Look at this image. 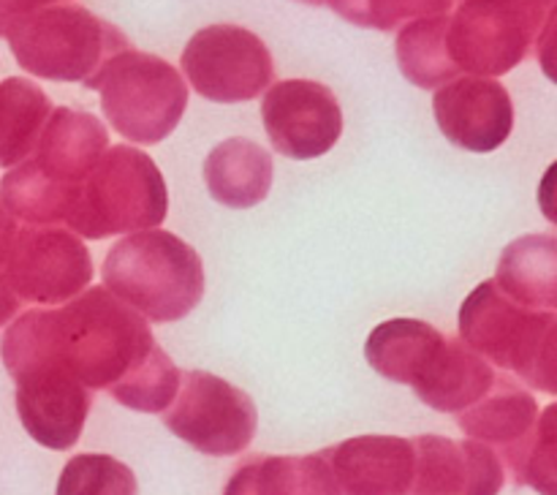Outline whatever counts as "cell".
Here are the masks:
<instances>
[{
    "label": "cell",
    "instance_id": "9c48e42d",
    "mask_svg": "<svg viewBox=\"0 0 557 495\" xmlns=\"http://www.w3.org/2000/svg\"><path fill=\"white\" fill-rule=\"evenodd\" d=\"M183 74L207 101L243 103L261 96L275 76L267 44L239 25H210L183 49Z\"/></svg>",
    "mask_w": 557,
    "mask_h": 495
},
{
    "label": "cell",
    "instance_id": "8992f818",
    "mask_svg": "<svg viewBox=\"0 0 557 495\" xmlns=\"http://www.w3.org/2000/svg\"><path fill=\"white\" fill-rule=\"evenodd\" d=\"M22 71L52 82H87L114 54L128 49L123 30L82 5H49L9 33Z\"/></svg>",
    "mask_w": 557,
    "mask_h": 495
},
{
    "label": "cell",
    "instance_id": "5bb4252c",
    "mask_svg": "<svg viewBox=\"0 0 557 495\" xmlns=\"http://www.w3.org/2000/svg\"><path fill=\"white\" fill-rule=\"evenodd\" d=\"M411 444V495H498L504 490V462L482 441L417 435Z\"/></svg>",
    "mask_w": 557,
    "mask_h": 495
},
{
    "label": "cell",
    "instance_id": "44dd1931",
    "mask_svg": "<svg viewBox=\"0 0 557 495\" xmlns=\"http://www.w3.org/2000/svg\"><path fill=\"white\" fill-rule=\"evenodd\" d=\"M495 286L525 308H557V239L553 234H525L506 245Z\"/></svg>",
    "mask_w": 557,
    "mask_h": 495
},
{
    "label": "cell",
    "instance_id": "1f68e13d",
    "mask_svg": "<svg viewBox=\"0 0 557 495\" xmlns=\"http://www.w3.org/2000/svg\"><path fill=\"white\" fill-rule=\"evenodd\" d=\"M16 234V223L14 218L5 212V207L0 205V267L5 264V256H9V248H11V239H14Z\"/></svg>",
    "mask_w": 557,
    "mask_h": 495
},
{
    "label": "cell",
    "instance_id": "f1b7e54d",
    "mask_svg": "<svg viewBox=\"0 0 557 495\" xmlns=\"http://www.w3.org/2000/svg\"><path fill=\"white\" fill-rule=\"evenodd\" d=\"M555 406H547L539 417L536 435H533L531 446L522 455L511 479L517 484H528V487L539 490L542 495H555Z\"/></svg>",
    "mask_w": 557,
    "mask_h": 495
},
{
    "label": "cell",
    "instance_id": "ac0fdd59",
    "mask_svg": "<svg viewBox=\"0 0 557 495\" xmlns=\"http://www.w3.org/2000/svg\"><path fill=\"white\" fill-rule=\"evenodd\" d=\"M498 373L462 337H444L411 381L424 406L441 413H460L493 389Z\"/></svg>",
    "mask_w": 557,
    "mask_h": 495
},
{
    "label": "cell",
    "instance_id": "2e32d148",
    "mask_svg": "<svg viewBox=\"0 0 557 495\" xmlns=\"http://www.w3.org/2000/svg\"><path fill=\"white\" fill-rule=\"evenodd\" d=\"M539 417H542V408L536 397L522 389L517 381L498 375L493 389L482 400L460 411L457 424L468 438L487 444L515 477L522 455L536 435Z\"/></svg>",
    "mask_w": 557,
    "mask_h": 495
},
{
    "label": "cell",
    "instance_id": "d6a6232c",
    "mask_svg": "<svg viewBox=\"0 0 557 495\" xmlns=\"http://www.w3.org/2000/svg\"><path fill=\"white\" fill-rule=\"evenodd\" d=\"M299 3H308V5H324V3H330V0H299Z\"/></svg>",
    "mask_w": 557,
    "mask_h": 495
},
{
    "label": "cell",
    "instance_id": "83f0119b",
    "mask_svg": "<svg viewBox=\"0 0 557 495\" xmlns=\"http://www.w3.org/2000/svg\"><path fill=\"white\" fill-rule=\"evenodd\" d=\"M180 389V368L172 362L163 348L152 354L136 379H131L123 389L114 395V400L125 408H134L141 413H163L172 406L174 395Z\"/></svg>",
    "mask_w": 557,
    "mask_h": 495
},
{
    "label": "cell",
    "instance_id": "e0dca14e",
    "mask_svg": "<svg viewBox=\"0 0 557 495\" xmlns=\"http://www.w3.org/2000/svg\"><path fill=\"white\" fill-rule=\"evenodd\" d=\"M109 147V131L96 114L58 107L49 114L30 161L52 183L79 190Z\"/></svg>",
    "mask_w": 557,
    "mask_h": 495
},
{
    "label": "cell",
    "instance_id": "ba28073f",
    "mask_svg": "<svg viewBox=\"0 0 557 495\" xmlns=\"http://www.w3.org/2000/svg\"><path fill=\"white\" fill-rule=\"evenodd\" d=\"M163 424L177 438L212 457L248 449L259 428V411L248 392L205 370L180 373V389L163 411Z\"/></svg>",
    "mask_w": 557,
    "mask_h": 495
},
{
    "label": "cell",
    "instance_id": "7a4b0ae2",
    "mask_svg": "<svg viewBox=\"0 0 557 495\" xmlns=\"http://www.w3.org/2000/svg\"><path fill=\"white\" fill-rule=\"evenodd\" d=\"M103 283L145 321L169 324L201 302L205 264L177 234L147 228L112 245L103 261Z\"/></svg>",
    "mask_w": 557,
    "mask_h": 495
},
{
    "label": "cell",
    "instance_id": "52a82bcc",
    "mask_svg": "<svg viewBox=\"0 0 557 495\" xmlns=\"http://www.w3.org/2000/svg\"><path fill=\"white\" fill-rule=\"evenodd\" d=\"M555 0H462L446 27V52L457 71L506 74L553 30Z\"/></svg>",
    "mask_w": 557,
    "mask_h": 495
},
{
    "label": "cell",
    "instance_id": "d6986e66",
    "mask_svg": "<svg viewBox=\"0 0 557 495\" xmlns=\"http://www.w3.org/2000/svg\"><path fill=\"white\" fill-rule=\"evenodd\" d=\"M212 199L232 210L261 205L272 188V156L253 139H226L205 161Z\"/></svg>",
    "mask_w": 557,
    "mask_h": 495
},
{
    "label": "cell",
    "instance_id": "7402d4cb",
    "mask_svg": "<svg viewBox=\"0 0 557 495\" xmlns=\"http://www.w3.org/2000/svg\"><path fill=\"white\" fill-rule=\"evenodd\" d=\"M444 341L438 330L419 319H392L375 326L364 343V357L370 368L395 384H408L417 379L435 346Z\"/></svg>",
    "mask_w": 557,
    "mask_h": 495
},
{
    "label": "cell",
    "instance_id": "cb8c5ba5",
    "mask_svg": "<svg viewBox=\"0 0 557 495\" xmlns=\"http://www.w3.org/2000/svg\"><path fill=\"white\" fill-rule=\"evenodd\" d=\"M74 199V188L52 183L30 158L16 163L0 180V205L11 218H20L33 226H52V223L65 221Z\"/></svg>",
    "mask_w": 557,
    "mask_h": 495
},
{
    "label": "cell",
    "instance_id": "8fae6325",
    "mask_svg": "<svg viewBox=\"0 0 557 495\" xmlns=\"http://www.w3.org/2000/svg\"><path fill=\"white\" fill-rule=\"evenodd\" d=\"M3 270L16 297L36 305L69 302L92 281L90 250L60 226L16 228Z\"/></svg>",
    "mask_w": 557,
    "mask_h": 495
},
{
    "label": "cell",
    "instance_id": "277c9868",
    "mask_svg": "<svg viewBox=\"0 0 557 495\" xmlns=\"http://www.w3.org/2000/svg\"><path fill=\"white\" fill-rule=\"evenodd\" d=\"M169 190L161 169L136 147H107L76 190L65 223L76 237L107 239L147 232L166 221Z\"/></svg>",
    "mask_w": 557,
    "mask_h": 495
},
{
    "label": "cell",
    "instance_id": "30bf717a",
    "mask_svg": "<svg viewBox=\"0 0 557 495\" xmlns=\"http://www.w3.org/2000/svg\"><path fill=\"white\" fill-rule=\"evenodd\" d=\"M5 370L16 386V413L36 444L63 451L79 441L92 392L47 357L9 354Z\"/></svg>",
    "mask_w": 557,
    "mask_h": 495
},
{
    "label": "cell",
    "instance_id": "4fadbf2b",
    "mask_svg": "<svg viewBox=\"0 0 557 495\" xmlns=\"http://www.w3.org/2000/svg\"><path fill=\"white\" fill-rule=\"evenodd\" d=\"M438 128L451 145L468 152H493L515 131V103L498 79L462 76L433 96Z\"/></svg>",
    "mask_w": 557,
    "mask_h": 495
},
{
    "label": "cell",
    "instance_id": "4dcf8cb0",
    "mask_svg": "<svg viewBox=\"0 0 557 495\" xmlns=\"http://www.w3.org/2000/svg\"><path fill=\"white\" fill-rule=\"evenodd\" d=\"M22 313V299L16 297L14 288L9 286V277L5 270L0 267V330H3L9 321H14V315Z\"/></svg>",
    "mask_w": 557,
    "mask_h": 495
},
{
    "label": "cell",
    "instance_id": "5b68a950",
    "mask_svg": "<svg viewBox=\"0 0 557 495\" xmlns=\"http://www.w3.org/2000/svg\"><path fill=\"white\" fill-rule=\"evenodd\" d=\"M85 87L101 92V112L123 139L158 145L183 120L188 85L183 74L156 54H114Z\"/></svg>",
    "mask_w": 557,
    "mask_h": 495
},
{
    "label": "cell",
    "instance_id": "d4e9b609",
    "mask_svg": "<svg viewBox=\"0 0 557 495\" xmlns=\"http://www.w3.org/2000/svg\"><path fill=\"white\" fill-rule=\"evenodd\" d=\"M446 27H449V16L435 14L422 16L400 30L397 63L411 85L435 90L460 74L446 52Z\"/></svg>",
    "mask_w": 557,
    "mask_h": 495
},
{
    "label": "cell",
    "instance_id": "f546056e",
    "mask_svg": "<svg viewBox=\"0 0 557 495\" xmlns=\"http://www.w3.org/2000/svg\"><path fill=\"white\" fill-rule=\"evenodd\" d=\"M49 0H0V38L9 36L20 22L27 16L38 14L41 9H49Z\"/></svg>",
    "mask_w": 557,
    "mask_h": 495
},
{
    "label": "cell",
    "instance_id": "603a6c76",
    "mask_svg": "<svg viewBox=\"0 0 557 495\" xmlns=\"http://www.w3.org/2000/svg\"><path fill=\"white\" fill-rule=\"evenodd\" d=\"M52 109L36 82L25 76L0 82V166L11 169L33 156Z\"/></svg>",
    "mask_w": 557,
    "mask_h": 495
},
{
    "label": "cell",
    "instance_id": "7c38bea8",
    "mask_svg": "<svg viewBox=\"0 0 557 495\" xmlns=\"http://www.w3.org/2000/svg\"><path fill=\"white\" fill-rule=\"evenodd\" d=\"M261 117L275 152L294 161L324 156L343 134L341 101L330 87L313 79L272 85L261 101Z\"/></svg>",
    "mask_w": 557,
    "mask_h": 495
},
{
    "label": "cell",
    "instance_id": "4316f807",
    "mask_svg": "<svg viewBox=\"0 0 557 495\" xmlns=\"http://www.w3.org/2000/svg\"><path fill=\"white\" fill-rule=\"evenodd\" d=\"M451 3L455 0H330L343 20L373 30H395L408 20L446 14Z\"/></svg>",
    "mask_w": 557,
    "mask_h": 495
},
{
    "label": "cell",
    "instance_id": "9a60e30c",
    "mask_svg": "<svg viewBox=\"0 0 557 495\" xmlns=\"http://www.w3.org/2000/svg\"><path fill=\"white\" fill-rule=\"evenodd\" d=\"M337 495H411L413 444L400 435H359L321 449Z\"/></svg>",
    "mask_w": 557,
    "mask_h": 495
},
{
    "label": "cell",
    "instance_id": "6da1fadb",
    "mask_svg": "<svg viewBox=\"0 0 557 495\" xmlns=\"http://www.w3.org/2000/svg\"><path fill=\"white\" fill-rule=\"evenodd\" d=\"M150 324L109 288L92 286L58 310H25L11 321L0 357H47L90 392L117 395L158 351Z\"/></svg>",
    "mask_w": 557,
    "mask_h": 495
},
{
    "label": "cell",
    "instance_id": "836d02e7",
    "mask_svg": "<svg viewBox=\"0 0 557 495\" xmlns=\"http://www.w3.org/2000/svg\"><path fill=\"white\" fill-rule=\"evenodd\" d=\"M49 3H60V0H49Z\"/></svg>",
    "mask_w": 557,
    "mask_h": 495
},
{
    "label": "cell",
    "instance_id": "484cf974",
    "mask_svg": "<svg viewBox=\"0 0 557 495\" xmlns=\"http://www.w3.org/2000/svg\"><path fill=\"white\" fill-rule=\"evenodd\" d=\"M136 477L109 455H76L63 466L54 495H136Z\"/></svg>",
    "mask_w": 557,
    "mask_h": 495
},
{
    "label": "cell",
    "instance_id": "ffe728a7",
    "mask_svg": "<svg viewBox=\"0 0 557 495\" xmlns=\"http://www.w3.org/2000/svg\"><path fill=\"white\" fill-rule=\"evenodd\" d=\"M223 495H337L324 457L256 455L228 479Z\"/></svg>",
    "mask_w": 557,
    "mask_h": 495
},
{
    "label": "cell",
    "instance_id": "3957f363",
    "mask_svg": "<svg viewBox=\"0 0 557 495\" xmlns=\"http://www.w3.org/2000/svg\"><path fill=\"white\" fill-rule=\"evenodd\" d=\"M460 337L498 368L520 375L528 386L557 392V315L525 308L506 297L495 281H484L460 308Z\"/></svg>",
    "mask_w": 557,
    "mask_h": 495
}]
</instances>
